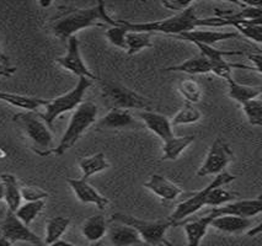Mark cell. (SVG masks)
I'll return each instance as SVG.
<instances>
[{
  "label": "cell",
  "mask_w": 262,
  "mask_h": 246,
  "mask_svg": "<svg viewBox=\"0 0 262 246\" xmlns=\"http://www.w3.org/2000/svg\"><path fill=\"white\" fill-rule=\"evenodd\" d=\"M262 211V198L258 196L257 198L251 199H239V201H231L229 203L221 206V207L212 208L203 214L206 217L215 218L222 215H234V217L243 218H254L258 215Z\"/></svg>",
  "instance_id": "12"
},
{
  "label": "cell",
  "mask_w": 262,
  "mask_h": 246,
  "mask_svg": "<svg viewBox=\"0 0 262 246\" xmlns=\"http://www.w3.org/2000/svg\"><path fill=\"white\" fill-rule=\"evenodd\" d=\"M69 226H71V219L68 217H63V215H57V217H52L51 219H48L46 223L45 244L50 245L52 242L62 239Z\"/></svg>",
  "instance_id": "28"
},
{
  "label": "cell",
  "mask_w": 262,
  "mask_h": 246,
  "mask_svg": "<svg viewBox=\"0 0 262 246\" xmlns=\"http://www.w3.org/2000/svg\"><path fill=\"white\" fill-rule=\"evenodd\" d=\"M56 63L62 66L67 72L77 75L78 78H86L91 81H100V79L96 77L94 73L90 72L88 65L85 64L83 57L80 53V43L77 36H73L68 39V50L64 56H60L56 58Z\"/></svg>",
  "instance_id": "11"
},
{
  "label": "cell",
  "mask_w": 262,
  "mask_h": 246,
  "mask_svg": "<svg viewBox=\"0 0 262 246\" xmlns=\"http://www.w3.org/2000/svg\"><path fill=\"white\" fill-rule=\"evenodd\" d=\"M102 97L111 106V108H121V110H142L149 111L151 104L144 96L139 95L136 91L128 89L124 85L114 83V81H101Z\"/></svg>",
  "instance_id": "7"
},
{
  "label": "cell",
  "mask_w": 262,
  "mask_h": 246,
  "mask_svg": "<svg viewBox=\"0 0 262 246\" xmlns=\"http://www.w3.org/2000/svg\"><path fill=\"white\" fill-rule=\"evenodd\" d=\"M115 25H117V20L112 19L106 10L105 4L99 2L90 8L73 9L66 11L53 21L51 29L56 37L68 41L81 30L89 27H110Z\"/></svg>",
  "instance_id": "1"
},
{
  "label": "cell",
  "mask_w": 262,
  "mask_h": 246,
  "mask_svg": "<svg viewBox=\"0 0 262 246\" xmlns=\"http://www.w3.org/2000/svg\"><path fill=\"white\" fill-rule=\"evenodd\" d=\"M0 101L14 106V107L36 112L38 108L45 107L47 105L48 100L41 99V97H32L20 95V94L8 93V91H0Z\"/></svg>",
  "instance_id": "21"
},
{
  "label": "cell",
  "mask_w": 262,
  "mask_h": 246,
  "mask_svg": "<svg viewBox=\"0 0 262 246\" xmlns=\"http://www.w3.org/2000/svg\"><path fill=\"white\" fill-rule=\"evenodd\" d=\"M127 32H128V30L123 25H122V23L120 20H117V25L107 27V30H106V32H105V36L112 46L126 51Z\"/></svg>",
  "instance_id": "36"
},
{
  "label": "cell",
  "mask_w": 262,
  "mask_h": 246,
  "mask_svg": "<svg viewBox=\"0 0 262 246\" xmlns=\"http://www.w3.org/2000/svg\"><path fill=\"white\" fill-rule=\"evenodd\" d=\"M236 193L225 190L223 186H214L209 190L205 199V207L217 208L235 199Z\"/></svg>",
  "instance_id": "33"
},
{
  "label": "cell",
  "mask_w": 262,
  "mask_h": 246,
  "mask_svg": "<svg viewBox=\"0 0 262 246\" xmlns=\"http://www.w3.org/2000/svg\"><path fill=\"white\" fill-rule=\"evenodd\" d=\"M242 108L245 114L248 122L254 127L262 126V100L260 97L250 100L242 104Z\"/></svg>",
  "instance_id": "35"
},
{
  "label": "cell",
  "mask_w": 262,
  "mask_h": 246,
  "mask_svg": "<svg viewBox=\"0 0 262 246\" xmlns=\"http://www.w3.org/2000/svg\"><path fill=\"white\" fill-rule=\"evenodd\" d=\"M111 227L107 228L106 234L110 242L114 246H148L132 227L118 221H111Z\"/></svg>",
  "instance_id": "15"
},
{
  "label": "cell",
  "mask_w": 262,
  "mask_h": 246,
  "mask_svg": "<svg viewBox=\"0 0 262 246\" xmlns=\"http://www.w3.org/2000/svg\"><path fill=\"white\" fill-rule=\"evenodd\" d=\"M180 95L184 97L186 104L194 105L202 99V87L193 79H184L178 85Z\"/></svg>",
  "instance_id": "31"
},
{
  "label": "cell",
  "mask_w": 262,
  "mask_h": 246,
  "mask_svg": "<svg viewBox=\"0 0 262 246\" xmlns=\"http://www.w3.org/2000/svg\"><path fill=\"white\" fill-rule=\"evenodd\" d=\"M14 122L29 142L31 149L39 156H48L54 151V139L50 127L37 112L27 111L14 116Z\"/></svg>",
  "instance_id": "2"
},
{
  "label": "cell",
  "mask_w": 262,
  "mask_h": 246,
  "mask_svg": "<svg viewBox=\"0 0 262 246\" xmlns=\"http://www.w3.org/2000/svg\"><path fill=\"white\" fill-rule=\"evenodd\" d=\"M0 63H3V64H8L9 65V58L7 54L4 53V51H3L2 46H0Z\"/></svg>",
  "instance_id": "43"
},
{
  "label": "cell",
  "mask_w": 262,
  "mask_h": 246,
  "mask_svg": "<svg viewBox=\"0 0 262 246\" xmlns=\"http://www.w3.org/2000/svg\"><path fill=\"white\" fill-rule=\"evenodd\" d=\"M151 35L147 32L128 31L126 35V52L129 56H135L145 48L153 47Z\"/></svg>",
  "instance_id": "29"
},
{
  "label": "cell",
  "mask_w": 262,
  "mask_h": 246,
  "mask_svg": "<svg viewBox=\"0 0 262 246\" xmlns=\"http://www.w3.org/2000/svg\"><path fill=\"white\" fill-rule=\"evenodd\" d=\"M69 187L72 188L73 193L77 197L78 201L84 205H94L100 211H103L108 206V198L102 196L93 185H90L86 180L83 178H68Z\"/></svg>",
  "instance_id": "13"
},
{
  "label": "cell",
  "mask_w": 262,
  "mask_h": 246,
  "mask_svg": "<svg viewBox=\"0 0 262 246\" xmlns=\"http://www.w3.org/2000/svg\"><path fill=\"white\" fill-rule=\"evenodd\" d=\"M143 186L157 197H159L161 201L165 202L175 201L182 193H185L184 190L179 185L173 184L172 181H170L169 178H166L165 176L160 174L151 175L149 180L144 182Z\"/></svg>",
  "instance_id": "14"
},
{
  "label": "cell",
  "mask_w": 262,
  "mask_h": 246,
  "mask_svg": "<svg viewBox=\"0 0 262 246\" xmlns=\"http://www.w3.org/2000/svg\"><path fill=\"white\" fill-rule=\"evenodd\" d=\"M86 246H105V244H103L102 241H97V242H93V244H89Z\"/></svg>",
  "instance_id": "46"
},
{
  "label": "cell",
  "mask_w": 262,
  "mask_h": 246,
  "mask_svg": "<svg viewBox=\"0 0 262 246\" xmlns=\"http://www.w3.org/2000/svg\"><path fill=\"white\" fill-rule=\"evenodd\" d=\"M237 33H242L245 38L260 44L262 42V19L255 21H240L234 25Z\"/></svg>",
  "instance_id": "34"
},
{
  "label": "cell",
  "mask_w": 262,
  "mask_h": 246,
  "mask_svg": "<svg viewBox=\"0 0 262 246\" xmlns=\"http://www.w3.org/2000/svg\"><path fill=\"white\" fill-rule=\"evenodd\" d=\"M5 156H7V153H5V151L0 148V159H4Z\"/></svg>",
  "instance_id": "47"
},
{
  "label": "cell",
  "mask_w": 262,
  "mask_h": 246,
  "mask_svg": "<svg viewBox=\"0 0 262 246\" xmlns=\"http://www.w3.org/2000/svg\"><path fill=\"white\" fill-rule=\"evenodd\" d=\"M235 176L229 174L228 171H223L221 174L214 176V178L209 182L205 188L199 191V192L193 193L188 198L184 199L182 202H180L178 207L175 208V211L172 212L171 215L169 217V219L172 221L173 226H180L181 223H184L186 219L194 215L196 213L205 207V199L207 197V193L209 192L212 187L214 186H225V185L230 184L235 180Z\"/></svg>",
  "instance_id": "8"
},
{
  "label": "cell",
  "mask_w": 262,
  "mask_h": 246,
  "mask_svg": "<svg viewBox=\"0 0 262 246\" xmlns=\"http://www.w3.org/2000/svg\"><path fill=\"white\" fill-rule=\"evenodd\" d=\"M255 226L254 218L234 217V215H222V217L211 218L209 228L225 234L246 233L250 228Z\"/></svg>",
  "instance_id": "16"
},
{
  "label": "cell",
  "mask_w": 262,
  "mask_h": 246,
  "mask_svg": "<svg viewBox=\"0 0 262 246\" xmlns=\"http://www.w3.org/2000/svg\"><path fill=\"white\" fill-rule=\"evenodd\" d=\"M164 72L185 73L188 75H203L211 73V64H209V60L200 53L180 64L167 66L164 69Z\"/></svg>",
  "instance_id": "22"
},
{
  "label": "cell",
  "mask_w": 262,
  "mask_h": 246,
  "mask_svg": "<svg viewBox=\"0 0 262 246\" xmlns=\"http://www.w3.org/2000/svg\"><path fill=\"white\" fill-rule=\"evenodd\" d=\"M91 85H93V81L89 79L79 78L77 85L71 91L48 101L43 107V114H38L39 117L45 121L48 127H52L58 117L67 112L74 111L79 105L83 104L85 93L91 87Z\"/></svg>",
  "instance_id": "6"
},
{
  "label": "cell",
  "mask_w": 262,
  "mask_h": 246,
  "mask_svg": "<svg viewBox=\"0 0 262 246\" xmlns=\"http://www.w3.org/2000/svg\"><path fill=\"white\" fill-rule=\"evenodd\" d=\"M139 127V123L128 110L111 108L97 123L99 129H124Z\"/></svg>",
  "instance_id": "18"
},
{
  "label": "cell",
  "mask_w": 262,
  "mask_h": 246,
  "mask_svg": "<svg viewBox=\"0 0 262 246\" xmlns=\"http://www.w3.org/2000/svg\"><path fill=\"white\" fill-rule=\"evenodd\" d=\"M97 116H99V107L94 102L84 101L83 104L79 105L73 112L68 127L60 138V142L54 148L53 154L63 155L74 147L79 139L86 133V130L96 123Z\"/></svg>",
  "instance_id": "4"
},
{
  "label": "cell",
  "mask_w": 262,
  "mask_h": 246,
  "mask_svg": "<svg viewBox=\"0 0 262 246\" xmlns=\"http://www.w3.org/2000/svg\"><path fill=\"white\" fill-rule=\"evenodd\" d=\"M249 60L252 63V68L256 71L258 74H261V62H262V56L261 53H252L249 54Z\"/></svg>",
  "instance_id": "39"
},
{
  "label": "cell",
  "mask_w": 262,
  "mask_h": 246,
  "mask_svg": "<svg viewBox=\"0 0 262 246\" xmlns=\"http://www.w3.org/2000/svg\"><path fill=\"white\" fill-rule=\"evenodd\" d=\"M15 72H16L15 66L0 63V78H11L15 74Z\"/></svg>",
  "instance_id": "40"
},
{
  "label": "cell",
  "mask_w": 262,
  "mask_h": 246,
  "mask_svg": "<svg viewBox=\"0 0 262 246\" xmlns=\"http://www.w3.org/2000/svg\"><path fill=\"white\" fill-rule=\"evenodd\" d=\"M228 84V96L231 100L236 101L237 104H244V102L250 101V100L256 99L261 96V86H249V85H243L236 83L233 78L227 80Z\"/></svg>",
  "instance_id": "27"
},
{
  "label": "cell",
  "mask_w": 262,
  "mask_h": 246,
  "mask_svg": "<svg viewBox=\"0 0 262 246\" xmlns=\"http://www.w3.org/2000/svg\"><path fill=\"white\" fill-rule=\"evenodd\" d=\"M110 168V163L106 159V155L103 153H96L91 156L83 158L79 162V169L81 171V178L86 180L91 176L100 174Z\"/></svg>",
  "instance_id": "26"
},
{
  "label": "cell",
  "mask_w": 262,
  "mask_h": 246,
  "mask_svg": "<svg viewBox=\"0 0 262 246\" xmlns=\"http://www.w3.org/2000/svg\"><path fill=\"white\" fill-rule=\"evenodd\" d=\"M194 142V136H184V137H175L166 139L163 142V160H178L180 155L187 149L188 147Z\"/></svg>",
  "instance_id": "25"
},
{
  "label": "cell",
  "mask_w": 262,
  "mask_h": 246,
  "mask_svg": "<svg viewBox=\"0 0 262 246\" xmlns=\"http://www.w3.org/2000/svg\"><path fill=\"white\" fill-rule=\"evenodd\" d=\"M202 117V112L194 105L185 104L170 120L171 126H185V124L197 123Z\"/></svg>",
  "instance_id": "30"
},
{
  "label": "cell",
  "mask_w": 262,
  "mask_h": 246,
  "mask_svg": "<svg viewBox=\"0 0 262 246\" xmlns=\"http://www.w3.org/2000/svg\"><path fill=\"white\" fill-rule=\"evenodd\" d=\"M111 221H118L132 227L148 246H172L166 239L167 230L175 227L169 218L160 220H144L129 214L114 213L111 215Z\"/></svg>",
  "instance_id": "5"
},
{
  "label": "cell",
  "mask_w": 262,
  "mask_h": 246,
  "mask_svg": "<svg viewBox=\"0 0 262 246\" xmlns=\"http://www.w3.org/2000/svg\"><path fill=\"white\" fill-rule=\"evenodd\" d=\"M197 20L194 8L186 9L182 13L175 14L165 20L151 21V23H129L120 20L128 31L147 32V33H165V35L180 36L182 33L193 31L197 29Z\"/></svg>",
  "instance_id": "3"
},
{
  "label": "cell",
  "mask_w": 262,
  "mask_h": 246,
  "mask_svg": "<svg viewBox=\"0 0 262 246\" xmlns=\"http://www.w3.org/2000/svg\"><path fill=\"white\" fill-rule=\"evenodd\" d=\"M0 236L7 239L11 244L27 242L33 246H43L42 239L10 211L7 212L4 219L0 221Z\"/></svg>",
  "instance_id": "10"
},
{
  "label": "cell",
  "mask_w": 262,
  "mask_h": 246,
  "mask_svg": "<svg viewBox=\"0 0 262 246\" xmlns=\"http://www.w3.org/2000/svg\"><path fill=\"white\" fill-rule=\"evenodd\" d=\"M0 201H4V185L0 181Z\"/></svg>",
  "instance_id": "45"
},
{
  "label": "cell",
  "mask_w": 262,
  "mask_h": 246,
  "mask_svg": "<svg viewBox=\"0 0 262 246\" xmlns=\"http://www.w3.org/2000/svg\"><path fill=\"white\" fill-rule=\"evenodd\" d=\"M0 246H14V244H11V242L8 241L7 239H4L0 236Z\"/></svg>",
  "instance_id": "44"
},
{
  "label": "cell",
  "mask_w": 262,
  "mask_h": 246,
  "mask_svg": "<svg viewBox=\"0 0 262 246\" xmlns=\"http://www.w3.org/2000/svg\"><path fill=\"white\" fill-rule=\"evenodd\" d=\"M0 181L4 185V202L7 203L8 211L15 212L21 206V192L19 182L16 177L11 174H3L0 175Z\"/></svg>",
  "instance_id": "24"
},
{
  "label": "cell",
  "mask_w": 262,
  "mask_h": 246,
  "mask_svg": "<svg viewBox=\"0 0 262 246\" xmlns=\"http://www.w3.org/2000/svg\"><path fill=\"white\" fill-rule=\"evenodd\" d=\"M234 154L231 151L229 144L222 138H217L209 147L205 162L201 168L197 170V177H206V176H217L223 172L231 160Z\"/></svg>",
  "instance_id": "9"
},
{
  "label": "cell",
  "mask_w": 262,
  "mask_h": 246,
  "mask_svg": "<svg viewBox=\"0 0 262 246\" xmlns=\"http://www.w3.org/2000/svg\"><path fill=\"white\" fill-rule=\"evenodd\" d=\"M164 8L169 9V10L176 11V14L182 13L186 9L193 7V2H181V0H175V2H163L161 3Z\"/></svg>",
  "instance_id": "38"
},
{
  "label": "cell",
  "mask_w": 262,
  "mask_h": 246,
  "mask_svg": "<svg viewBox=\"0 0 262 246\" xmlns=\"http://www.w3.org/2000/svg\"><path fill=\"white\" fill-rule=\"evenodd\" d=\"M45 199L35 202H26L25 205H21L20 207L17 208V211L15 212V215H16L25 226L30 227V224L42 213V211L45 209Z\"/></svg>",
  "instance_id": "32"
},
{
  "label": "cell",
  "mask_w": 262,
  "mask_h": 246,
  "mask_svg": "<svg viewBox=\"0 0 262 246\" xmlns=\"http://www.w3.org/2000/svg\"><path fill=\"white\" fill-rule=\"evenodd\" d=\"M261 232V223H257L256 226H254L252 228H250V229L246 232V235L248 236H256L258 235Z\"/></svg>",
  "instance_id": "41"
},
{
  "label": "cell",
  "mask_w": 262,
  "mask_h": 246,
  "mask_svg": "<svg viewBox=\"0 0 262 246\" xmlns=\"http://www.w3.org/2000/svg\"><path fill=\"white\" fill-rule=\"evenodd\" d=\"M138 115L143 121V123H144V126L151 133L159 137L163 142H165L166 139L171 138L173 136L172 126L170 123V120L166 116H164V115L158 114V112H154L151 110L141 111Z\"/></svg>",
  "instance_id": "19"
},
{
  "label": "cell",
  "mask_w": 262,
  "mask_h": 246,
  "mask_svg": "<svg viewBox=\"0 0 262 246\" xmlns=\"http://www.w3.org/2000/svg\"><path fill=\"white\" fill-rule=\"evenodd\" d=\"M178 38L185 39V41L191 42V43H201L205 46H211L219 43L227 39H233L239 37L237 32L229 31H213V30H193V31L182 33V35L176 36Z\"/></svg>",
  "instance_id": "17"
},
{
  "label": "cell",
  "mask_w": 262,
  "mask_h": 246,
  "mask_svg": "<svg viewBox=\"0 0 262 246\" xmlns=\"http://www.w3.org/2000/svg\"><path fill=\"white\" fill-rule=\"evenodd\" d=\"M209 223H211V218L206 215H199L194 219L185 221V224H182L187 246H201V242L209 229Z\"/></svg>",
  "instance_id": "20"
},
{
  "label": "cell",
  "mask_w": 262,
  "mask_h": 246,
  "mask_svg": "<svg viewBox=\"0 0 262 246\" xmlns=\"http://www.w3.org/2000/svg\"><path fill=\"white\" fill-rule=\"evenodd\" d=\"M21 198L25 199L26 202H35L41 201V199H46L48 197V193L46 191L41 190L38 187L32 186H23L20 187Z\"/></svg>",
  "instance_id": "37"
},
{
  "label": "cell",
  "mask_w": 262,
  "mask_h": 246,
  "mask_svg": "<svg viewBox=\"0 0 262 246\" xmlns=\"http://www.w3.org/2000/svg\"><path fill=\"white\" fill-rule=\"evenodd\" d=\"M107 233V221L102 214L91 215L81 226V234L89 244L101 241Z\"/></svg>",
  "instance_id": "23"
},
{
  "label": "cell",
  "mask_w": 262,
  "mask_h": 246,
  "mask_svg": "<svg viewBox=\"0 0 262 246\" xmlns=\"http://www.w3.org/2000/svg\"><path fill=\"white\" fill-rule=\"evenodd\" d=\"M47 246H75L74 244H72V242H68V241H66V240H58V241H54V242H52V244H50V245H47Z\"/></svg>",
  "instance_id": "42"
}]
</instances>
